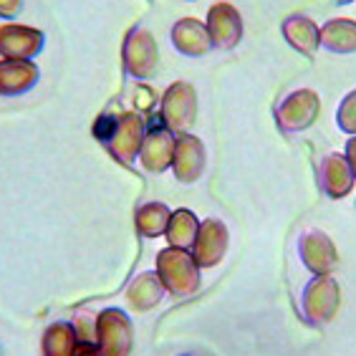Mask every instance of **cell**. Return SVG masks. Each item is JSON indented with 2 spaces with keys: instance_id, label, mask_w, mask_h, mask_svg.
<instances>
[{
  "instance_id": "cell-1",
  "label": "cell",
  "mask_w": 356,
  "mask_h": 356,
  "mask_svg": "<svg viewBox=\"0 0 356 356\" xmlns=\"http://www.w3.org/2000/svg\"><path fill=\"white\" fill-rule=\"evenodd\" d=\"M91 134L119 165L131 167L142 152L144 134H147V117H142L137 111L106 109L94 119Z\"/></svg>"
},
{
  "instance_id": "cell-2",
  "label": "cell",
  "mask_w": 356,
  "mask_h": 356,
  "mask_svg": "<svg viewBox=\"0 0 356 356\" xmlns=\"http://www.w3.org/2000/svg\"><path fill=\"white\" fill-rule=\"evenodd\" d=\"M157 275L167 293H172L175 298H187L197 293L202 283V268L192 258L190 250L172 245L162 248L157 253Z\"/></svg>"
},
{
  "instance_id": "cell-3",
  "label": "cell",
  "mask_w": 356,
  "mask_h": 356,
  "mask_svg": "<svg viewBox=\"0 0 356 356\" xmlns=\"http://www.w3.org/2000/svg\"><path fill=\"white\" fill-rule=\"evenodd\" d=\"M122 63L124 74L131 76L139 83L149 81L152 76L159 71V48L147 26L137 23L127 31L122 46Z\"/></svg>"
},
{
  "instance_id": "cell-4",
  "label": "cell",
  "mask_w": 356,
  "mask_h": 356,
  "mask_svg": "<svg viewBox=\"0 0 356 356\" xmlns=\"http://www.w3.org/2000/svg\"><path fill=\"white\" fill-rule=\"evenodd\" d=\"M275 124L286 134H298V131L311 129L321 114V96L314 89H293L275 104Z\"/></svg>"
},
{
  "instance_id": "cell-5",
  "label": "cell",
  "mask_w": 356,
  "mask_h": 356,
  "mask_svg": "<svg viewBox=\"0 0 356 356\" xmlns=\"http://www.w3.org/2000/svg\"><path fill=\"white\" fill-rule=\"evenodd\" d=\"M94 343L106 356H129L134 346V326L127 311L109 306L94 318Z\"/></svg>"
},
{
  "instance_id": "cell-6",
  "label": "cell",
  "mask_w": 356,
  "mask_h": 356,
  "mask_svg": "<svg viewBox=\"0 0 356 356\" xmlns=\"http://www.w3.org/2000/svg\"><path fill=\"white\" fill-rule=\"evenodd\" d=\"M341 303V288L334 275H314L301 296V309L306 321L314 326H326L339 311Z\"/></svg>"
},
{
  "instance_id": "cell-7",
  "label": "cell",
  "mask_w": 356,
  "mask_h": 356,
  "mask_svg": "<svg viewBox=\"0 0 356 356\" xmlns=\"http://www.w3.org/2000/svg\"><path fill=\"white\" fill-rule=\"evenodd\" d=\"M175 142L177 134L162 122L159 114L147 119V134H144L142 152H139V165L149 175H162L172 170V157H175Z\"/></svg>"
},
{
  "instance_id": "cell-8",
  "label": "cell",
  "mask_w": 356,
  "mask_h": 356,
  "mask_svg": "<svg viewBox=\"0 0 356 356\" xmlns=\"http://www.w3.org/2000/svg\"><path fill=\"white\" fill-rule=\"evenodd\" d=\"M159 117L175 134L190 131L197 122V91L187 81H175L167 86L159 102Z\"/></svg>"
},
{
  "instance_id": "cell-9",
  "label": "cell",
  "mask_w": 356,
  "mask_h": 356,
  "mask_svg": "<svg viewBox=\"0 0 356 356\" xmlns=\"http://www.w3.org/2000/svg\"><path fill=\"white\" fill-rule=\"evenodd\" d=\"M46 48V33L41 28L8 21L0 26V58L33 61Z\"/></svg>"
},
{
  "instance_id": "cell-10",
  "label": "cell",
  "mask_w": 356,
  "mask_h": 356,
  "mask_svg": "<svg viewBox=\"0 0 356 356\" xmlns=\"http://www.w3.org/2000/svg\"><path fill=\"white\" fill-rule=\"evenodd\" d=\"M205 26H207L210 38H213L215 51H233V48L243 41V33H245L240 10L233 3H225V0L210 6Z\"/></svg>"
},
{
  "instance_id": "cell-11",
  "label": "cell",
  "mask_w": 356,
  "mask_h": 356,
  "mask_svg": "<svg viewBox=\"0 0 356 356\" xmlns=\"http://www.w3.org/2000/svg\"><path fill=\"white\" fill-rule=\"evenodd\" d=\"M227 245H230L227 225L218 218H207L200 222L197 238L192 243L190 253L200 268H213L225 258Z\"/></svg>"
},
{
  "instance_id": "cell-12",
  "label": "cell",
  "mask_w": 356,
  "mask_h": 356,
  "mask_svg": "<svg viewBox=\"0 0 356 356\" xmlns=\"http://www.w3.org/2000/svg\"><path fill=\"white\" fill-rule=\"evenodd\" d=\"M298 255L314 275H331L339 266V250L323 230L309 227L298 240Z\"/></svg>"
},
{
  "instance_id": "cell-13",
  "label": "cell",
  "mask_w": 356,
  "mask_h": 356,
  "mask_svg": "<svg viewBox=\"0 0 356 356\" xmlns=\"http://www.w3.org/2000/svg\"><path fill=\"white\" fill-rule=\"evenodd\" d=\"M207 165V152L205 144L197 134L192 131H182L177 134V142H175V157H172V172L175 177L182 182V185H192L202 177Z\"/></svg>"
},
{
  "instance_id": "cell-14",
  "label": "cell",
  "mask_w": 356,
  "mask_h": 356,
  "mask_svg": "<svg viewBox=\"0 0 356 356\" xmlns=\"http://www.w3.org/2000/svg\"><path fill=\"white\" fill-rule=\"evenodd\" d=\"M170 41H172V46H175V51H177L179 56H187V58H202V56H207L210 51H215L205 21L192 18V15L179 18V21L172 26Z\"/></svg>"
},
{
  "instance_id": "cell-15",
  "label": "cell",
  "mask_w": 356,
  "mask_h": 356,
  "mask_svg": "<svg viewBox=\"0 0 356 356\" xmlns=\"http://www.w3.org/2000/svg\"><path fill=\"white\" fill-rule=\"evenodd\" d=\"M354 172L341 152H329L318 162V187L329 200H341L354 190Z\"/></svg>"
},
{
  "instance_id": "cell-16",
  "label": "cell",
  "mask_w": 356,
  "mask_h": 356,
  "mask_svg": "<svg viewBox=\"0 0 356 356\" xmlns=\"http://www.w3.org/2000/svg\"><path fill=\"white\" fill-rule=\"evenodd\" d=\"M38 81H41V69L35 61L0 58V96L3 99L28 94Z\"/></svg>"
},
{
  "instance_id": "cell-17",
  "label": "cell",
  "mask_w": 356,
  "mask_h": 356,
  "mask_svg": "<svg viewBox=\"0 0 356 356\" xmlns=\"http://www.w3.org/2000/svg\"><path fill=\"white\" fill-rule=\"evenodd\" d=\"M165 286L159 281L157 270H144V273L134 275L124 291V301L129 306L131 311L137 314H147L154 306H159V301L165 298Z\"/></svg>"
},
{
  "instance_id": "cell-18",
  "label": "cell",
  "mask_w": 356,
  "mask_h": 356,
  "mask_svg": "<svg viewBox=\"0 0 356 356\" xmlns=\"http://www.w3.org/2000/svg\"><path fill=\"white\" fill-rule=\"evenodd\" d=\"M281 31H283V38L288 41V46L293 48V51H298L301 56L314 58L318 54V48H321V28L316 26L309 15H301V13L288 15L286 21L281 23Z\"/></svg>"
},
{
  "instance_id": "cell-19",
  "label": "cell",
  "mask_w": 356,
  "mask_h": 356,
  "mask_svg": "<svg viewBox=\"0 0 356 356\" xmlns=\"http://www.w3.org/2000/svg\"><path fill=\"white\" fill-rule=\"evenodd\" d=\"M321 48L336 56L356 54V21L331 18L321 26Z\"/></svg>"
},
{
  "instance_id": "cell-20",
  "label": "cell",
  "mask_w": 356,
  "mask_h": 356,
  "mask_svg": "<svg viewBox=\"0 0 356 356\" xmlns=\"http://www.w3.org/2000/svg\"><path fill=\"white\" fill-rule=\"evenodd\" d=\"M79 331L71 321H54L43 331L41 351L43 356H74L79 346Z\"/></svg>"
},
{
  "instance_id": "cell-21",
  "label": "cell",
  "mask_w": 356,
  "mask_h": 356,
  "mask_svg": "<svg viewBox=\"0 0 356 356\" xmlns=\"http://www.w3.org/2000/svg\"><path fill=\"white\" fill-rule=\"evenodd\" d=\"M200 230V220L197 215L187 210V207H179V210H172L170 225H167V243L172 248H182V250H190L195 238H197Z\"/></svg>"
},
{
  "instance_id": "cell-22",
  "label": "cell",
  "mask_w": 356,
  "mask_h": 356,
  "mask_svg": "<svg viewBox=\"0 0 356 356\" xmlns=\"http://www.w3.org/2000/svg\"><path fill=\"white\" fill-rule=\"evenodd\" d=\"M172 210L165 202H144L142 207H137V215H134V227L142 238H159V235L167 233V225H170Z\"/></svg>"
},
{
  "instance_id": "cell-23",
  "label": "cell",
  "mask_w": 356,
  "mask_h": 356,
  "mask_svg": "<svg viewBox=\"0 0 356 356\" xmlns=\"http://www.w3.org/2000/svg\"><path fill=\"white\" fill-rule=\"evenodd\" d=\"M336 127L343 134H349V137L356 134V89L349 91L341 99V104H339V109H336Z\"/></svg>"
},
{
  "instance_id": "cell-24",
  "label": "cell",
  "mask_w": 356,
  "mask_h": 356,
  "mask_svg": "<svg viewBox=\"0 0 356 356\" xmlns=\"http://www.w3.org/2000/svg\"><path fill=\"white\" fill-rule=\"evenodd\" d=\"M137 99H134V104H137V114H142V117H147L152 109H154V104H157V94L147 86V83H139L137 86Z\"/></svg>"
},
{
  "instance_id": "cell-25",
  "label": "cell",
  "mask_w": 356,
  "mask_h": 356,
  "mask_svg": "<svg viewBox=\"0 0 356 356\" xmlns=\"http://www.w3.org/2000/svg\"><path fill=\"white\" fill-rule=\"evenodd\" d=\"M23 13V0H0V18L13 21Z\"/></svg>"
},
{
  "instance_id": "cell-26",
  "label": "cell",
  "mask_w": 356,
  "mask_h": 356,
  "mask_svg": "<svg viewBox=\"0 0 356 356\" xmlns=\"http://www.w3.org/2000/svg\"><path fill=\"white\" fill-rule=\"evenodd\" d=\"M74 356H106V354H104V351L99 349L94 341H79Z\"/></svg>"
},
{
  "instance_id": "cell-27",
  "label": "cell",
  "mask_w": 356,
  "mask_h": 356,
  "mask_svg": "<svg viewBox=\"0 0 356 356\" xmlns=\"http://www.w3.org/2000/svg\"><path fill=\"white\" fill-rule=\"evenodd\" d=\"M343 157H346V162H349L351 172H354V179H356V134L346 139V147H343Z\"/></svg>"
},
{
  "instance_id": "cell-28",
  "label": "cell",
  "mask_w": 356,
  "mask_h": 356,
  "mask_svg": "<svg viewBox=\"0 0 356 356\" xmlns=\"http://www.w3.org/2000/svg\"><path fill=\"white\" fill-rule=\"evenodd\" d=\"M339 6H349V3H354V0H336Z\"/></svg>"
},
{
  "instance_id": "cell-29",
  "label": "cell",
  "mask_w": 356,
  "mask_h": 356,
  "mask_svg": "<svg viewBox=\"0 0 356 356\" xmlns=\"http://www.w3.org/2000/svg\"><path fill=\"white\" fill-rule=\"evenodd\" d=\"M182 356H195V354H182Z\"/></svg>"
},
{
  "instance_id": "cell-30",
  "label": "cell",
  "mask_w": 356,
  "mask_h": 356,
  "mask_svg": "<svg viewBox=\"0 0 356 356\" xmlns=\"http://www.w3.org/2000/svg\"><path fill=\"white\" fill-rule=\"evenodd\" d=\"M0 356H3V349H0Z\"/></svg>"
},
{
  "instance_id": "cell-31",
  "label": "cell",
  "mask_w": 356,
  "mask_h": 356,
  "mask_svg": "<svg viewBox=\"0 0 356 356\" xmlns=\"http://www.w3.org/2000/svg\"><path fill=\"white\" fill-rule=\"evenodd\" d=\"M187 3H192V0H187Z\"/></svg>"
}]
</instances>
